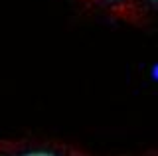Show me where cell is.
Instances as JSON below:
<instances>
[{"instance_id":"6da1fadb","label":"cell","mask_w":158,"mask_h":156,"mask_svg":"<svg viewBox=\"0 0 158 156\" xmlns=\"http://www.w3.org/2000/svg\"><path fill=\"white\" fill-rule=\"evenodd\" d=\"M22 156H56L53 152H48V150H32V152H26Z\"/></svg>"},{"instance_id":"7a4b0ae2","label":"cell","mask_w":158,"mask_h":156,"mask_svg":"<svg viewBox=\"0 0 158 156\" xmlns=\"http://www.w3.org/2000/svg\"><path fill=\"white\" fill-rule=\"evenodd\" d=\"M150 75H152V79H154V81H158V63H156V65H152Z\"/></svg>"},{"instance_id":"3957f363","label":"cell","mask_w":158,"mask_h":156,"mask_svg":"<svg viewBox=\"0 0 158 156\" xmlns=\"http://www.w3.org/2000/svg\"><path fill=\"white\" fill-rule=\"evenodd\" d=\"M113 2H117V0H113Z\"/></svg>"},{"instance_id":"277c9868","label":"cell","mask_w":158,"mask_h":156,"mask_svg":"<svg viewBox=\"0 0 158 156\" xmlns=\"http://www.w3.org/2000/svg\"><path fill=\"white\" fill-rule=\"evenodd\" d=\"M154 2H158V0H154Z\"/></svg>"},{"instance_id":"5b68a950","label":"cell","mask_w":158,"mask_h":156,"mask_svg":"<svg viewBox=\"0 0 158 156\" xmlns=\"http://www.w3.org/2000/svg\"><path fill=\"white\" fill-rule=\"evenodd\" d=\"M0 156H2V154H0Z\"/></svg>"}]
</instances>
